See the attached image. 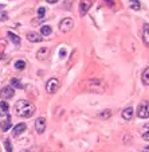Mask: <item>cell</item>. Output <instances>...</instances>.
<instances>
[{
    "mask_svg": "<svg viewBox=\"0 0 149 152\" xmlns=\"http://www.w3.org/2000/svg\"><path fill=\"white\" fill-rule=\"evenodd\" d=\"M15 110H16V115L20 117H31L35 113V105L30 101L26 100H20L15 104Z\"/></svg>",
    "mask_w": 149,
    "mask_h": 152,
    "instance_id": "cell-1",
    "label": "cell"
},
{
    "mask_svg": "<svg viewBox=\"0 0 149 152\" xmlns=\"http://www.w3.org/2000/svg\"><path fill=\"white\" fill-rule=\"evenodd\" d=\"M3 7H4V6H1V4H0V8H3Z\"/></svg>",
    "mask_w": 149,
    "mask_h": 152,
    "instance_id": "cell-30",
    "label": "cell"
},
{
    "mask_svg": "<svg viewBox=\"0 0 149 152\" xmlns=\"http://www.w3.org/2000/svg\"><path fill=\"white\" fill-rule=\"evenodd\" d=\"M73 27H74V20H73L71 18H65V19H63L62 22L59 23V30L62 32L71 31Z\"/></svg>",
    "mask_w": 149,
    "mask_h": 152,
    "instance_id": "cell-4",
    "label": "cell"
},
{
    "mask_svg": "<svg viewBox=\"0 0 149 152\" xmlns=\"http://www.w3.org/2000/svg\"><path fill=\"white\" fill-rule=\"evenodd\" d=\"M133 115H134V109H133L132 106H128L125 109L122 110V118L124 120H132Z\"/></svg>",
    "mask_w": 149,
    "mask_h": 152,
    "instance_id": "cell-10",
    "label": "cell"
},
{
    "mask_svg": "<svg viewBox=\"0 0 149 152\" xmlns=\"http://www.w3.org/2000/svg\"><path fill=\"white\" fill-rule=\"evenodd\" d=\"M15 69H17V70H23V69H26V62L24 61H16L15 62Z\"/></svg>",
    "mask_w": 149,
    "mask_h": 152,
    "instance_id": "cell-21",
    "label": "cell"
},
{
    "mask_svg": "<svg viewBox=\"0 0 149 152\" xmlns=\"http://www.w3.org/2000/svg\"><path fill=\"white\" fill-rule=\"evenodd\" d=\"M23 152H28V151H23Z\"/></svg>",
    "mask_w": 149,
    "mask_h": 152,
    "instance_id": "cell-31",
    "label": "cell"
},
{
    "mask_svg": "<svg viewBox=\"0 0 149 152\" xmlns=\"http://www.w3.org/2000/svg\"><path fill=\"white\" fill-rule=\"evenodd\" d=\"M11 126H12V120H11V117H9V116H8V118H7V120L1 121V124H0V128H1V131H3V132H7Z\"/></svg>",
    "mask_w": 149,
    "mask_h": 152,
    "instance_id": "cell-13",
    "label": "cell"
},
{
    "mask_svg": "<svg viewBox=\"0 0 149 152\" xmlns=\"http://www.w3.org/2000/svg\"><path fill=\"white\" fill-rule=\"evenodd\" d=\"M11 86L12 88H16V89H23V83L20 82L19 80H16V78H12L11 80Z\"/></svg>",
    "mask_w": 149,
    "mask_h": 152,
    "instance_id": "cell-19",
    "label": "cell"
},
{
    "mask_svg": "<svg viewBox=\"0 0 149 152\" xmlns=\"http://www.w3.org/2000/svg\"><path fill=\"white\" fill-rule=\"evenodd\" d=\"M141 80H142V83H144V85L149 86V67H146V69L142 72Z\"/></svg>",
    "mask_w": 149,
    "mask_h": 152,
    "instance_id": "cell-15",
    "label": "cell"
},
{
    "mask_svg": "<svg viewBox=\"0 0 149 152\" xmlns=\"http://www.w3.org/2000/svg\"><path fill=\"white\" fill-rule=\"evenodd\" d=\"M105 1H106V4H108L109 7H113V6H114V3H113V0H105Z\"/></svg>",
    "mask_w": 149,
    "mask_h": 152,
    "instance_id": "cell-26",
    "label": "cell"
},
{
    "mask_svg": "<svg viewBox=\"0 0 149 152\" xmlns=\"http://www.w3.org/2000/svg\"><path fill=\"white\" fill-rule=\"evenodd\" d=\"M9 113V106L6 101H0V116H7Z\"/></svg>",
    "mask_w": 149,
    "mask_h": 152,
    "instance_id": "cell-12",
    "label": "cell"
},
{
    "mask_svg": "<svg viewBox=\"0 0 149 152\" xmlns=\"http://www.w3.org/2000/svg\"><path fill=\"white\" fill-rule=\"evenodd\" d=\"M14 96H15V90L12 86H4L3 89L0 90V98H3V100L12 98Z\"/></svg>",
    "mask_w": 149,
    "mask_h": 152,
    "instance_id": "cell-6",
    "label": "cell"
},
{
    "mask_svg": "<svg viewBox=\"0 0 149 152\" xmlns=\"http://www.w3.org/2000/svg\"><path fill=\"white\" fill-rule=\"evenodd\" d=\"M4 145H6V149L8 152H12V145H11V141L9 140H6L4 141Z\"/></svg>",
    "mask_w": 149,
    "mask_h": 152,
    "instance_id": "cell-25",
    "label": "cell"
},
{
    "mask_svg": "<svg viewBox=\"0 0 149 152\" xmlns=\"http://www.w3.org/2000/svg\"><path fill=\"white\" fill-rule=\"evenodd\" d=\"M49 54H50V50L46 49V47H43V49H40L39 51H38L36 58H38L39 61H44L47 57H49Z\"/></svg>",
    "mask_w": 149,
    "mask_h": 152,
    "instance_id": "cell-11",
    "label": "cell"
},
{
    "mask_svg": "<svg viewBox=\"0 0 149 152\" xmlns=\"http://www.w3.org/2000/svg\"><path fill=\"white\" fill-rule=\"evenodd\" d=\"M38 16H39L40 19H43V18L46 16V8H44V7H39V8H38Z\"/></svg>",
    "mask_w": 149,
    "mask_h": 152,
    "instance_id": "cell-22",
    "label": "cell"
},
{
    "mask_svg": "<svg viewBox=\"0 0 149 152\" xmlns=\"http://www.w3.org/2000/svg\"><path fill=\"white\" fill-rule=\"evenodd\" d=\"M137 116L140 118H148L149 117V101H144L137 108Z\"/></svg>",
    "mask_w": 149,
    "mask_h": 152,
    "instance_id": "cell-5",
    "label": "cell"
},
{
    "mask_svg": "<svg viewBox=\"0 0 149 152\" xmlns=\"http://www.w3.org/2000/svg\"><path fill=\"white\" fill-rule=\"evenodd\" d=\"M35 129L38 133H43L46 129V118L44 117H38L35 120Z\"/></svg>",
    "mask_w": 149,
    "mask_h": 152,
    "instance_id": "cell-7",
    "label": "cell"
},
{
    "mask_svg": "<svg viewBox=\"0 0 149 152\" xmlns=\"http://www.w3.org/2000/svg\"><path fill=\"white\" fill-rule=\"evenodd\" d=\"M27 39H28L30 42L38 43L42 40V37H40L39 34H36V32H28V34H27Z\"/></svg>",
    "mask_w": 149,
    "mask_h": 152,
    "instance_id": "cell-14",
    "label": "cell"
},
{
    "mask_svg": "<svg viewBox=\"0 0 149 152\" xmlns=\"http://www.w3.org/2000/svg\"><path fill=\"white\" fill-rule=\"evenodd\" d=\"M26 129H27V125L24 123L17 124V125H15L14 131H12V136H14V137H17V136L22 135V133H23Z\"/></svg>",
    "mask_w": 149,
    "mask_h": 152,
    "instance_id": "cell-9",
    "label": "cell"
},
{
    "mask_svg": "<svg viewBox=\"0 0 149 152\" xmlns=\"http://www.w3.org/2000/svg\"><path fill=\"white\" fill-rule=\"evenodd\" d=\"M8 38L12 40L14 45H20V38L17 37V35H15L14 32H8Z\"/></svg>",
    "mask_w": 149,
    "mask_h": 152,
    "instance_id": "cell-20",
    "label": "cell"
},
{
    "mask_svg": "<svg viewBox=\"0 0 149 152\" xmlns=\"http://www.w3.org/2000/svg\"><path fill=\"white\" fill-rule=\"evenodd\" d=\"M144 152H149V145L146 147V148H144Z\"/></svg>",
    "mask_w": 149,
    "mask_h": 152,
    "instance_id": "cell-29",
    "label": "cell"
},
{
    "mask_svg": "<svg viewBox=\"0 0 149 152\" xmlns=\"http://www.w3.org/2000/svg\"><path fill=\"white\" fill-rule=\"evenodd\" d=\"M110 116H112V112H110L109 109L105 110V112H101V113H100V117H101V118H105V120H106V118H109Z\"/></svg>",
    "mask_w": 149,
    "mask_h": 152,
    "instance_id": "cell-23",
    "label": "cell"
},
{
    "mask_svg": "<svg viewBox=\"0 0 149 152\" xmlns=\"http://www.w3.org/2000/svg\"><path fill=\"white\" fill-rule=\"evenodd\" d=\"M58 0H47V3H50V4H55Z\"/></svg>",
    "mask_w": 149,
    "mask_h": 152,
    "instance_id": "cell-27",
    "label": "cell"
},
{
    "mask_svg": "<svg viewBox=\"0 0 149 152\" xmlns=\"http://www.w3.org/2000/svg\"><path fill=\"white\" fill-rule=\"evenodd\" d=\"M92 7V0H81L79 3V12L81 15H86L87 11H89V8Z\"/></svg>",
    "mask_w": 149,
    "mask_h": 152,
    "instance_id": "cell-8",
    "label": "cell"
},
{
    "mask_svg": "<svg viewBox=\"0 0 149 152\" xmlns=\"http://www.w3.org/2000/svg\"><path fill=\"white\" fill-rule=\"evenodd\" d=\"M144 42L146 43V46H149V24L144 26Z\"/></svg>",
    "mask_w": 149,
    "mask_h": 152,
    "instance_id": "cell-16",
    "label": "cell"
},
{
    "mask_svg": "<svg viewBox=\"0 0 149 152\" xmlns=\"http://www.w3.org/2000/svg\"><path fill=\"white\" fill-rule=\"evenodd\" d=\"M52 30L50 26H43L42 28H40V34L43 35V37H49V35H51Z\"/></svg>",
    "mask_w": 149,
    "mask_h": 152,
    "instance_id": "cell-18",
    "label": "cell"
},
{
    "mask_svg": "<svg viewBox=\"0 0 149 152\" xmlns=\"http://www.w3.org/2000/svg\"><path fill=\"white\" fill-rule=\"evenodd\" d=\"M142 137H144V140L149 141V124L148 125H145V132L142 133Z\"/></svg>",
    "mask_w": 149,
    "mask_h": 152,
    "instance_id": "cell-24",
    "label": "cell"
},
{
    "mask_svg": "<svg viewBox=\"0 0 149 152\" xmlns=\"http://www.w3.org/2000/svg\"><path fill=\"white\" fill-rule=\"evenodd\" d=\"M85 85L87 86L86 89L90 92H95V93H103L106 90V85L103 83L102 80L100 78H94V80H89L85 82Z\"/></svg>",
    "mask_w": 149,
    "mask_h": 152,
    "instance_id": "cell-2",
    "label": "cell"
},
{
    "mask_svg": "<svg viewBox=\"0 0 149 152\" xmlns=\"http://www.w3.org/2000/svg\"><path fill=\"white\" fill-rule=\"evenodd\" d=\"M59 88H60V83L57 78H51V80H49L46 83V90H47V93H50V94L57 93Z\"/></svg>",
    "mask_w": 149,
    "mask_h": 152,
    "instance_id": "cell-3",
    "label": "cell"
},
{
    "mask_svg": "<svg viewBox=\"0 0 149 152\" xmlns=\"http://www.w3.org/2000/svg\"><path fill=\"white\" fill-rule=\"evenodd\" d=\"M129 6L132 10H134V11H138V10L141 8V4L138 0H129Z\"/></svg>",
    "mask_w": 149,
    "mask_h": 152,
    "instance_id": "cell-17",
    "label": "cell"
},
{
    "mask_svg": "<svg viewBox=\"0 0 149 152\" xmlns=\"http://www.w3.org/2000/svg\"><path fill=\"white\" fill-rule=\"evenodd\" d=\"M59 54H60V57H65V54H66V51H65V50H60V53H59Z\"/></svg>",
    "mask_w": 149,
    "mask_h": 152,
    "instance_id": "cell-28",
    "label": "cell"
}]
</instances>
